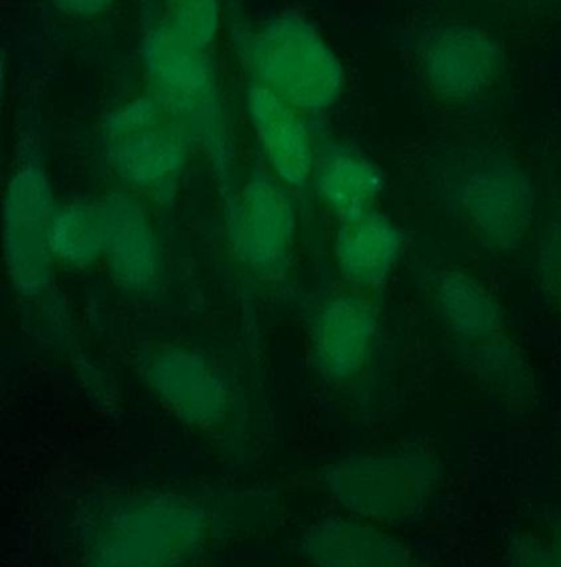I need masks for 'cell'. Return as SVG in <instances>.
<instances>
[{"mask_svg": "<svg viewBox=\"0 0 561 567\" xmlns=\"http://www.w3.org/2000/svg\"><path fill=\"white\" fill-rule=\"evenodd\" d=\"M142 49L150 95L162 106L170 125L208 156L228 195L235 176V150L206 52L183 42L170 29L163 13L146 27Z\"/></svg>", "mask_w": 561, "mask_h": 567, "instance_id": "obj_1", "label": "cell"}, {"mask_svg": "<svg viewBox=\"0 0 561 567\" xmlns=\"http://www.w3.org/2000/svg\"><path fill=\"white\" fill-rule=\"evenodd\" d=\"M206 515L178 496H139L110 506L86 533L89 567H176L202 545Z\"/></svg>", "mask_w": 561, "mask_h": 567, "instance_id": "obj_2", "label": "cell"}, {"mask_svg": "<svg viewBox=\"0 0 561 567\" xmlns=\"http://www.w3.org/2000/svg\"><path fill=\"white\" fill-rule=\"evenodd\" d=\"M239 43L255 83L303 115H319L339 100L344 86L339 60L297 13H276Z\"/></svg>", "mask_w": 561, "mask_h": 567, "instance_id": "obj_3", "label": "cell"}, {"mask_svg": "<svg viewBox=\"0 0 561 567\" xmlns=\"http://www.w3.org/2000/svg\"><path fill=\"white\" fill-rule=\"evenodd\" d=\"M57 206L37 136L23 138L3 192L2 248L10 286L26 299H39L52 287L50 226Z\"/></svg>", "mask_w": 561, "mask_h": 567, "instance_id": "obj_4", "label": "cell"}, {"mask_svg": "<svg viewBox=\"0 0 561 567\" xmlns=\"http://www.w3.org/2000/svg\"><path fill=\"white\" fill-rule=\"evenodd\" d=\"M439 483V463L419 452L350 456L326 475L330 495L347 512L390 525L424 518Z\"/></svg>", "mask_w": 561, "mask_h": 567, "instance_id": "obj_5", "label": "cell"}, {"mask_svg": "<svg viewBox=\"0 0 561 567\" xmlns=\"http://www.w3.org/2000/svg\"><path fill=\"white\" fill-rule=\"evenodd\" d=\"M453 208L486 245L509 251L522 243L533 215V186L516 163L479 156L447 173Z\"/></svg>", "mask_w": 561, "mask_h": 567, "instance_id": "obj_6", "label": "cell"}, {"mask_svg": "<svg viewBox=\"0 0 561 567\" xmlns=\"http://www.w3.org/2000/svg\"><path fill=\"white\" fill-rule=\"evenodd\" d=\"M226 238L239 262L262 278L275 279L289 268L297 213L286 186L258 166L245 185L226 199Z\"/></svg>", "mask_w": 561, "mask_h": 567, "instance_id": "obj_7", "label": "cell"}, {"mask_svg": "<svg viewBox=\"0 0 561 567\" xmlns=\"http://www.w3.org/2000/svg\"><path fill=\"white\" fill-rule=\"evenodd\" d=\"M139 370L153 395L182 422L208 429L228 415V383L198 350L153 347L140 355Z\"/></svg>", "mask_w": 561, "mask_h": 567, "instance_id": "obj_8", "label": "cell"}, {"mask_svg": "<svg viewBox=\"0 0 561 567\" xmlns=\"http://www.w3.org/2000/svg\"><path fill=\"white\" fill-rule=\"evenodd\" d=\"M379 317L360 293H336L314 307L307 322L310 363L330 382L363 372L376 349Z\"/></svg>", "mask_w": 561, "mask_h": 567, "instance_id": "obj_9", "label": "cell"}, {"mask_svg": "<svg viewBox=\"0 0 561 567\" xmlns=\"http://www.w3.org/2000/svg\"><path fill=\"white\" fill-rule=\"evenodd\" d=\"M105 140L106 165L129 192L162 205L175 199L192 145L169 120Z\"/></svg>", "mask_w": 561, "mask_h": 567, "instance_id": "obj_10", "label": "cell"}, {"mask_svg": "<svg viewBox=\"0 0 561 567\" xmlns=\"http://www.w3.org/2000/svg\"><path fill=\"white\" fill-rule=\"evenodd\" d=\"M105 215L103 261L110 278L129 293L152 292L163 271L162 246L152 219L135 193H110Z\"/></svg>", "mask_w": 561, "mask_h": 567, "instance_id": "obj_11", "label": "cell"}, {"mask_svg": "<svg viewBox=\"0 0 561 567\" xmlns=\"http://www.w3.org/2000/svg\"><path fill=\"white\" fill-rule=\"evenodd\" d=\"M246 112L269 172L286 188L310 186L317 145L303 113L258 83L246 92Z\"/></svg>", "mask_w": 561, "mask_h": 567, "instance_id": "obj_12", "label": "cell"}, {"mask_svg": "<svg viewBox=\"0 0 561 567\" xmlns=\"http://www.w3.org/2000/svg\"><path fill=\"white\" fill-rule=\"evenodd\" d=\"M310 188L339 223L349 221L376 209L386 189V175L354 146L320 143Z\"/></svg>", "mask_w": 561, "mask_h": 567, "instance_id": "obj_13", "label": "cell"}, {"mask_svg": "<svg viewBox=\"0 0 561 567\" xmlns=\"http://www.w3.org/2000/svg\"><path fill=\"white\" fill-rule=\"evenodd\" d=\"M300 551L316 567H412L404 543L356 518L316 523L300 539Z\"/></svg>", "mask_w": 561, "mask_h": 567, "instance_id": "obj_14", "label": "cell"}, {"mask_svg": "<svg viewBox=\"0 0 561 567\" xmlns=\"http://www.w3.org/2000/svg\"><path fill=\"white\" fill-rule=\"evenodd\" d=\"M404 233L389 216L374 212L339 223L334 259L344 281L376 290L396 272L404 252Z\"/></svg>", "mask_w": 561, "mask_h": 567, "instance_id": "obj_15", "label": "cell"}, {"mask_svg": "<svg viewBox=\"0 0 561 567\" xmlns=\"http://www.w3.org/2000/svg\"><path fill=\"white\" fill-rule=\"evenodd\" d=\"M437 303L443 322L469 343L496 339L502 329V310L489 290L467 272H443L437 284Z\"/></svg>", "mask_w": 561, "mask_h": 567, "instance_id": "obj_16", "label": "cell"}, {"mask_svg": "<svg viewBox=\"0 0 561 567\" xmlns=\"http://www.w3.org/2000/svg\"><path fill=\"white\" fill-rule=\"evenodd\" d=\"M53 261L85 271L103 259L105 215L102 202H72L57 206L50 226Z\"/></svg>", "mask_w": 561, "mask_h": 567, "instance_id": "obj_17", "label": "cell"}, {"mask_svg": "<svg viewBox=\"0 0 561 567\" xmlns=\"http://www.w3.org/2000/svg\"><path fill=\"white\" fill-rule=\"evenodd\" d=\"M163 19L193 49L206 52L222 23L220 0H163Z\"/></svg>", "mask_w": 561, "mask_h": 567, "instance_id": "obj_18", "label": "cell"}, {"mask_svg": "<svg viewBox=\"0 0 561 567\" xmlns=\"http://www.w3.org/2000/svg\"><path fill=\"white\" fill-rule=\"evenodd\" d=\"M540 276L550 296L561 306V226L543 229L539 245Z\"/></svg>", "mask_w": 561, "mask_h": 567, "instance_id": "obj_19", "label": "cell"}, {"mask_svg": "<svg viewBox=\"0 0 561 567\" xmlns=\"http://www.w3.org/2000/svg\"><path fill=\"white\" fill-rule=\"evenodd\" d=\"M52 2L65 16L89 19L105 12L113 0H52Z\"/></svg>", "mask_w": 561, "mask_h": 567, "instance_id": "obj_20", "label": "cell"}, {"mask_svg": "<svg viewBox=\"0 0 561 567\" xmlns=\"http://www.w3.org/2000/svg\"><path fill=\"white\" fill-rule=\"evenodd\" d=\"M553 567H561V545H560V548L557 549V553H555V566Z\"/></svg>", "mask_w": 561, "mask_h": 567, "instance_id": "obj_21", "label": "cell"}]
</instances>
